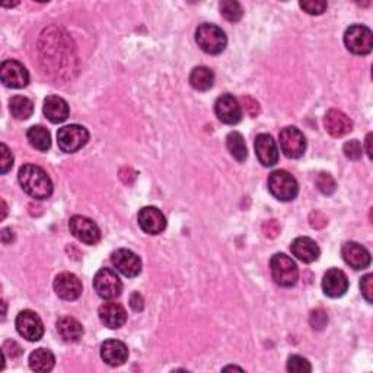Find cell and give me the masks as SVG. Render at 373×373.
<instances>
[{"mask_svg": "<svg viewBox=\"0 0 373 373\" xmlns=\"http://www.w3.org/2000/svg\"><path fill=\"white\" fill-rule=\"evenodd\" d=\"M3 352L8 353L12 357H18V356H21L22 349H21V345L17 341H6L3 344Z\"/></svg>", "mask_w": 373, "mask_h": 373, "instance_id": "43", "label": "cell"}, {"mask_svg": "<svg viewBox=\"0 0 373 373\" xmlns=\"http://www.w3.org/2000/svg\"><path fill=\"white\" fill-rule=\"evenodd\" d=\"M344 44L356 56H366L373 48V34L365 25H352L344 33Z\"/></svg>", "mask_w": 373, "mask_h": 373, "instance_id": "6", "label": "cell"}, {"mask_svg": "<svg viewBox=\"0 0 373 373\" xmlns=\"http://www.w3.org/2000/svg\"><path fill=\"white\" fill-rule=\"evenodd\" d=\"M309 220H311V226L315 228V229H321V228H324V226L328 225L327 217L321 212H313V213H311Z\"/></svg>", "mask_w": 373, "mask_h": 373, "instance_id": "41", "label": "cell"}, {"mask_svg": "<svg viewBox=\"0 0 373 373\" xmlns=\"http://www.w3.org/2000/svg\"><path fill=\"white\" fill-rule=\"evenodd\" d=\"M19 336L28 341H39L44 336V324L38 313L25 309L18 313L15 321Z\"/></svg>", "mask_w": 373, "mask_h": 373, "instance_id": "11", "label": "cell"}, {"mask_svg": "<svg viewBox=\"0 0 373 373\" xmlns=\"http://www.w3.org/2000/svg\"><path fill=\"white\" fill-rule=\"evenodd\" d=\"M322 290L328 298H341L349 290V279L344 271L338 269H329L322 279Z\"/></svg>", "mask_w": 373, "mask_h": 373, "instance_id": "17", "label": "cell"}, {"mask_svg": "<svg viewBox=\"0 0 373 373\" xmlns=\"http://www.w3.org/2000/svg\"><path fill=\"white\" fill-rule=\"evenodd\" d=\"M190 84L194 89H197L200 92H206V91L213 88L215 75L209 67L197 66V67L192 69L191 73H190Z\"/></svg>", "mask_w": 373, "mask_h": 373, "instance_id": "26", "label": "cell"}, {"mask_svg": "<svg viewBox=\"0 0 373 373\" xmlns=\"http://www.w3.org/2000/svg\"><path fill=\"white\" fill-rule=\"evenodd\" d=\"M18 179L22 190L35 200H46L53 194V183L48 174L34 163H26L19 170Z\"/></svg>", "mask_w": 373, "mask_h": 373, "instance_id": "2", "label": "cell"}, {"mask_svg": "<svg viewBox=\"0 0 373 373\" xmlns=\"http://www.w3.org/2000/svg\"><path fill=\"white\" fill-rule=\"evenodd\" d=\"M101 357L109 366H121L127 362L129 349L120 340H107L101 344Z\"/></svg>", "mask_w": 373, "mask_h": 373, "instance_id": "22", "label": "cell"}, {"mask_svg": "<svg viewBox=\"0 0 373 373\" xmlns=\"http://www.w3.org/2000/svg\"><path fill=\"white\" fill-rule=\"evenodd\" d=\"M0 79L6 88L22 89L30 84V73L18 60H5L0 66Z\"/></svg>", "mask_w": 373, "mask_h": 373, "instance_id": "10", "label": "cell"}, {"mask_svg": "<svg viewBox=\"0 0 373 373\" xmlns=\"http://www.w3.org/2000/svg\"><path fill=\"white\" fill-rule=\"evenodd\" d=\"M101 322L109 329H118L127 321V312L122 305L117 302H105L98 311Z\"/></svg>", "mask_w": 373, "mask_h": 373, "instance_id": "20", "label": "cell"}, {"mask_svg": "<svg viewBox=\"0 0 373 373\" xmlns=\"http://www.w3.org/2000/svg\"><path fill=\"white\" fill-rule=\"evenodd\" d=\"M196 41L199 47L207 54L224 53L228 46V37L222 28L213 24H203L196 31Z\"/></svg>", "mask_w": 373, "mask_h": 373, "instance_id": "3", "label": "cell"}, {"mask_svg": "<svg viewBox=\"0 0 373 373\" xmlns=\"http://www.w3.org/2000/svg\"><path fill=\"white\" fill-rule=\"evenodd\" d=\"M0 150H2V159H0V172L6 174L13 167V155L5 143H2V146H0Z\"/></svg>", "mask_w": 373, "mask_h": 373, "instance_id": "37", "label": "cell"}, {"mask_svg": "<svg viewBox=\"0 0 373 373\" xmlns=\"http://www.w3.org/2000/svg\"><path fill=\"white\" fill-rule=\"evenodd\" d=\"M309 324L313 329H324V327H327V324H328L327 312L322 309L312 311L311 316H309Z\"/></svg>", "mask_w": 373, "mask_h": 373, "instance_id": "36", "label": "cell"}, {"mask_svg": "<svg viewBox=\"0 0 373 373\" xmlns=\"http://www.w3.org/2000/svg\"><path fill=\"white\" fill-rule=\"evenodd\" d=\"M226 147L232 158L238 162H245L248 158V149L244 140V136L238 131H232L226 137Z\"/></svg>", "mask_w": 373, "mask_h": 373, "instance_id": "30", "label": "cell"}, {"mask_svg": "<svg viewBox=\"0 0 373 373\" xmlns=\"http://www.w3.org/2000/svg\"><path fill=\"white\" fill-rule=\"evenodd\" d=\"M270 269L274 282L282 287H292L298 283L299 270L296 262L283 253L274 254L270 260Z\"/></svg>", "mask_w": 373, "mask_h": 373, "instance_id": "4", "label": "cell"}, {"mask_svg": "<svg viewBox=\"0 0 373 373\" xmlns=\"http://www.w3.org/2000/svg\"><path fill=\"white\" fill-rule=\"evenodd\" d=\"M39 57L44 64L46 72L48 71L56 78L72 73L76 71L73 62H76L75 46L72 38L57 28H48L39 38Z\"/></svg>", "mask_w": 373, "mask_h": 373, "instance_id": "1", "label": "cell"}, {"mask_svg": "<svg viewBox=\"0 0 373 373\" xmlns=\"http://www.w3.org/2000/svg\"><path fill=\"white\" fill-rule=\"evenodd\" d=\"M12 241H13V232H12L10 229L5 228V229L2 230V242H3L5 245H8V244L12 242Z\"/></svg>", "mask_w": 373, "mask_h": 373, "instance_id": "44", "label": "cell"}, {"mask_svg": "<svg viewBox=\"0 0 373 373\" xmlns=\"http://www.w3.org/2000/svg\"><path fill=\"white\" fill-rule=\"evenodd\" d=\"M370 142H372V133H369V134L366 136V152H367L369 158L372 159V146H370Z\"/></svg>", "mask_w": 373, "mask_h": 373, "instance_id": "45", "label": "cell"}, {"mask_svg": "<svg viewBox=\"0 0 373 373\" xmlns=\"http://www.w3.org/2000/svg\"><path fill=\"white\" fill-rule=\"evenodd\" d=\"M9 109H10L12 117H15L17 120H21V121H25L33 116L34 104L30 98H26V96L17 95V96H12L10 98Z\"/></svg>", "mask_w": 373, "mask_h": 373, "instance_id": "27", "label": "cell"}, {"mask_svg": "<svg viewBox=\"0 0 373 373\" xmlns=\"http://www.w3.org/2000/svg\"><path fill=\"white\" fill-rule=\"evenodd\" d=\"M269 190L271 196L280 201H292L299 192V185L295 176L287 171L278 170L269 178Z\"/></svg>", "mask_w": 373, "mask_h": 373, "instance_id": "5", "label": "cell"}, {"mask_svg": "<svg viewBox=\"0 0 373 373\" xmlns=\"http://www.w3.org/2000/svg\"><path fill=\"white\" fill-rule=\"evenodd\" d=\"M290 250H292V254L298 260H300L302 262H307V264H311V262L316 261L321 254V250H320V246H318V244L308 237L296 238L292 242V245H290Z\"/></svg>", "mask_w": 373, "mask_h": 373, "instance_id": "23", "label": "cell"}, {"mask_svg": "<svg viewBox=\"0 0 373 373\" xmlns=\"http://www.w3.org/2000/svg\"><path fill=\"white\" fill-rule=\"evenodd\" d=\"M26 139H28L30 145L39 150L47 152L51 147V136L50 131L43 126H33L26 131Z\"/></svg>", "mask_w": 373, "mask_h": 373, "instance_id": "28", "label": "cell"}, {"mask_svg": "<svg viewBox=\"0 0 373 373\" xmlns=\"http://www.w3.org/2000/svg\"><path fill=\"white\" fill-rule=\"evenodd\" d=\"M69 229L76 239L87 245H96L101 241V230L92 219L75 215L69 220Z\"/></svg>", "mask_w": 373, "mask_h": 373, "instance_id": "9", "label": "cell"}, {"mask_svg": "<svg viewBox=\"0 0 373 373\" xmlns=\"http://www.w3.org/2000/svg\"><path fill=\"white\" fill-rule=\"evenodd\" d=\"M324 127L333 137H343L353 130V121L340 109H329L324 117Z\"/></svg>", "mask_w": 373, "mask_h": 373, "instance_id": "21", "label": "cell"}, {"mask_svg": "<svg viewBox=\"0 0 373 373\" xmlns=\"http://www.w3.org/2000/svg\"><path fill=\"white\" fill-rule=\"evenodd\" d=\"M242 102H244L245 111L251 117H257L260 114V104L254 98H251V96H244Z\"/></svg>", "mask_w": 373, "mask_h": 373, "instance_id": "40", "label": "cell"}, {"mask_svg": "<svg viewBox=\"0 0 373 373\" xmlns=\"http://www.w3.org/2000/svg\"><path fill=\"white\" fill-rule=\"evenodd\" d=\"M341 257L345 264L354 270H365L370 266V253L357 242H345L341 248Z\"/></svg>", "mask_w": 373, "mask_h": 373, "instance_id": "16", "label": "cell"}, {"mask_svg": "<svg viewBox=\"0 0 373 373\" xmlns=\"http://www.w3.org/2000/svg\"><path fill=\"white\" fill-rule=\"evenodd\" d=\"M69 109L67 102L57 95H50L44 101V116L53 124H60L69 118Z\"/></svg>", "mask_w": 373, "mask_h": 373, "instance_id": "24", "label": "cell"}, {"mask_svg": "<svg viewBox=\"0 0 373 373\" xmlns=\"http://www.w3.org/2000/svg\"><path fill=\"white\" fill-rule=\"evenodd\" d=\"M361 290L367 303L373 302V274H366L361 280Z\"/></svg>", "mask_w": 373, "mask_h": 373, "instance_id": "38", "label": "cell"}, {"mask_svg": "<svg viewBox=\"0 0 373 373\" xmlns=\"http://www.w3.org/2000/svg\"><path fill=\"white\" fill-rule=\"evenodd\" d=\"M343 152L345 158H349L350 161H358L363 155V147L358 140H349L344 143Z\"/></svg>", "mask_w": 373, "mask_h": 373, "instance_id": "35", "label": "cell"}, {"mask_svg": "<svg viewBox=\"0 0 373 373\" xmlns=\"http://www.w3.org/2000/svg\"><path fill=\"white\" fill-rule=\"evenodd\" d=\"M93 289L100 298L113 300L121 295L122 283L116 271L111 269H101L93 278Z\"/></svg>", "mask_w": 373, "mask_h": 373, "instance_id": "8", "label": "cell"}, {"mask_svg": "<svg viewBox=\"0 0 373 373\" xmlns=\"http://www.w3.org/2000/svg\"><path fill=\"white\" fill-rule=\"evenodd\" d=\"M219 8L222 17L229 22H238L244 15L242 6L238 2H235V0H224Z\"/></svg>", "mask_w": 373, "mask_h": 373, "instance_id": "31", "label": "cell"}, {"mask_svg": "<svg viewBox=\"0 0 373 373\" xmlns=\"http://www.w3.org/2000/svg\"><path fill=\"white\" fill-rule=\"evenodd\" d=\"M57 331L60 337L67 343H76L84 336V327L72 316H63L57 321Z\"/></svg>", "mask_w": 373, "mask_h": 373, "instance_id": "25", "label": "cell"}, {"mask_svg": "<svg viewBox=\"0 0 373 373\" xmlns=\"http://www.w3.org/2000/svg\"><path fill=\"white\" fill-rule=\"evenodd\" d=\"M254 146L257 158L264 167H274L279 162V149L270 134H258Z\"/></svg>", "mask_w": 373, "mask_h": 373, "instance_id": "19", "label": "cell"}, {"mask_svg": "<svg viewBox=\"0 0 373 373\" xmlns=\"http://www.w3.org/2000/svg\"><path fill=\"white\" fill-rule=\"evenodd\" d=\"M113 266L126 278H136L142 271V260L140 257L134 254L126 248H120L111 254Z\"/></svg>", "mask_w": 373, "mask_h": 373, "instance_id": "14", "label": "cell"}, {"mask_svg": "<svg viewBox=\"0 0 373 373\" xmlns=\"http://www.w3.org/2000/svg\"><path fill=\"white\" fill-rule=\"evenodd\" d=\"M89 140V131L79 124L64 126L57 131V145L66 154H76Z\"/></svg>", "mask_w": 373, "mask_h": 373, "instance_id": "7", "label": "cell"}, {"mask_svg": "<svg viewBox=\"0 0 373 373\" xmlns=\"http://www.w3.org/2000/svg\"><path fill=\"white\" fill-rule=\"evenodd\" d=\"M130 307H131V309L134 312L143 311V308H145V299H143V296L139 292H134L130 296Z\"/></svg>", "mask_w": 373, "mask_h": 373, "instance_id": "42", "label": "cell"}, {"mask_svg": "<svg viewBox=\"0 0 373 373\" xmlns=\"http://www.w3.org/2000/svg\"><path fill=\"white\" fill-rule=\"evenodd\" d=\"M280 147L289 159L303 156L307 150V139L296 127H286L280 131Z\"/></svg>", "mask_w": 373, "mask_h": 373, "instance_id": "12", "label": "cell"}, {"mask_svg": "<svg viewBox=\"0 0 373 373\" xmlns=\"http://www.w3.org/2000/svg\"><path fill=\"white\" fill-rule=\"evenodd\" d=\"M215 113L220 121L229 124V126L238 124L242 118V108L238 100L230 93L219 96L215 102Z\"/></svg>", "mask_w": 373, "mask_h": 373, "instance_id": "13", "label": "cell"}, {"mask_svg": "<svg viewBox=\"0 0 373 373\" xmlns=\"http://www.w3.org/2000/svg\"><path fill=\"white\" fill-rule=\"evenodd\" d=\"M56 363V357L48 349H37L30 356V367L35 372H50Z\"/></svg>", "mask_w": 373, "mask_h": 373, "instance_id": "29", "label": "cell"}, {"mask_svg": "<svg viewBox=\"0 0 373 373\" xmlns=\"http://www.w3.org/2000/svg\"><path fill=\"white\" fill-rule=\"evenodd\" d=\"M54 292L63 300H76L82 295V283L73 273H62L54 280Z\"/></svg>", "mask_w": 373, "mask_h": 373, "instance_id": "18", "label": "cell"}, {"mask_svg": "<svg viewBox=\"0 0 373 373\" xmlns=\"http://www.w3.org/2000/svg\"><path fill=\"white\" fill-rule=\"evenodd\" d=\"M299 6L307 13H309V15H322L328 8L324 0H303V2L299 3Z\"/></svg>", "mask_w": 373, "mask_h": 373, "instance_id": "34", "label": "cell"}, {"mask_svg": "<svg viewBox=\"0 0 373 373\" xmlns=\"http://www.w3.org/2000/svg\"><path fill=\"white\" fill-rule=\"evenodd\" d=\"M140 229L147 235H159L167 228V219L163 213L154 206L143 207V209L137 215Z\"/></svg>", "mask_w": 373, "mask_h": 373, "instance_id": "15", "label": "cell"}, {"mask_svg": "<svg viewBox=\"0 0 373 373\" xmlns=\"http://www.w3.org/2000/svg\"><path fill=\"white\" fill-rule=\"evenodd\" d=\"M287 370L292 373H307L312 370L311 363L302 356H290L287 361Z\"/></svg>", "mask_w": 373, "mask_h": 373, "instance_id": "33", "label": "cell"}, {"mask_svg": "<svg viewBox=\"0 0 373 373\" xmlns=\"http://www.w3.org/2000/svg\"><path fill=\"white\" fill-rule=\"evenodd\" d=\"M315 185L316 188L320 190L322 194L325 196H331L333 192L336 191L337 188V184H336V179L333 178V175H329L327 172H321L320 175L316 176L315 179Z\"/></svg>", "mask_w": 373, "mask_h": 373, "instance_id": "32", "label": "cell"}, {"mask_svg": "<svg viewBox=\"0 0 373 373\" xmlns=\"http://www.w3.org/2000/svg\"><path fill=\"white\" fill-rule=\"evenodd\" d=\"M262 232H264V235L267 238L270 239H274L279 237L280 233V225L278 220H267V222H264V225H262Z\"/></svg>", "mask_w": 373, "mask_h": 373, "instance_id": "39", "label": "cell"}]
</instances>
